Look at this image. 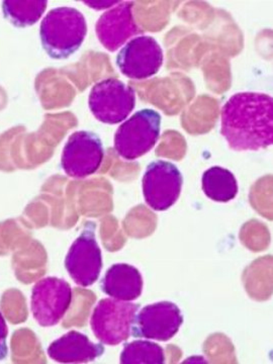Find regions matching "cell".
Wrapping results in <instances>:
<instances>
[{
  "mask_svg": "<svg viewBox=\"0 0 273 364\" xmlns=\"http://www.w3.org/2000/svg\"><path fill=\"white\" fill-rule=\"evenodd\" d=\"M105 149L97 134L78 131L69 136L63 148L61 166L72 178H85L92 176L102 166Z\"/></svg>",
  "mask_w": 273,
  "mask_h": 364,
  "instance_id": "ba28073f",
  "label": "cell"
},
{
  "mask_svg": "<svg viewBox=\"0 0 273 364\" xmlns=\"http://www.w3.org/2000/svg\"><path fill=\"white\" fill-rule=\"evenodd\" d=\"M221 133L235 151H257L273 143V100L259 92H239L223 107Z\"/></svg>",
  "mask_w": 273,
  "mask_h": 364,
  "instance_id": "6da1fadb",
  "label": "cell"
},
{
  "mask_svg": "<svg viewBox=\"0 0 273 364\" xmlns=\"http://www.w3.org/2000/svg\"><path fill=\"white\" fill-rule=\"evenodd\" d=\"M70 284L57 277H46L33 287L31 309L33 318L43 327H52L63 318L72 303Z\"/></svg>",
  "mask_w": 273,
  "mask_h": 364,
  "instance_id": "9c48e42d",
  "label": "cell"
},
{
  "mask_svg": "<svg viewBox=\"0 0 273 364\" xmlns=\"http://www.w3.org/2000/svg\"><path fill=\"white\" fill-rule=\"evenodd\" d=\"M162 117L151 109L136 112L119 127L114 135V149L119 157L134 161L156 145Z\"/></svg>",
  "mask_w": 273,
  "mask_h": 364,
  "instance_id": "3957f363",
  "label": "cell"
},
{
  "mask_svg": "<svg viewBox=\"0 0 273 364\" xmlns=\"http://www.w3.org/2000/svg\"><path fill=\"white\" fill-rule=\"evenodd\" d=\"M86 33L85 16L73 7L53 9L41 23V43L52 59L69 58L83 44Z\"/></svg>",
  "mask_w": 273,
  "mask_h": 364,
  "instance_id": "7a4b0ae2",
  "label": "cell"
},
{
  "mask_svg": "<svg viewBox=\"0 0 273 364\" xmlns=\"http://www.w3.org/2000/svg\"><path fill=\"white\" fill-rule=\"evenodd\" d=\"M143 286V277L138 268L127 263L112 265L102 282V289L105 294L124 301H133L140 298Z\"/></svg>",
  "mask_w": 273,
  "mask_h": 364,
  "instance_id": "5bb4252c",
  "label": "cell"
},
{
  "mask_svg": "<svg viewBox=\"0 0 273 364\" xmlns=\"http://www.w3.org/2000/svg\"><path fill=\"white\" fill-rule=\"evenodd\" d=\"M164 61L162 48L150 36H140L127 43L117 56V66L123 75L143 80L156 75Z\"/></svg>",
  "mask_w": 273,
  "mask_h": 364,
  "instance_id": "8fae6325",
  "label": "cell"
},
{
  "mask_svg": "<svg viewBox=\"0 0 273 364\" xmlns=\"http://www.w3.org/2000/svg\"><path fill=\"white\" fill-rule=\"evenodd\" d=\"M88 105L95 119L102 123L119 124L135 107V90L119 79H105L93 86Z\"/></svg>",
  "mask_w": 273,
  "mask_h": 364,
  "instance_id": "5b68a950",
  "label": "cell"
},
{
  "mask_svg": "<svg viewBox=\"0 0 273 364\" xmlns=\"http://www.w3.org/2000/svg\"><path fill=\"white\" fill-rule=\"evenodd\" d=\"M102 343H93L78 331L66 333L48 347V355L59 363H87L104 354Z\"/></svg>",
  "mask_w": 273,
  "mask_h": 364,
  "instance_id": "4fadbf2b",
  "label": "cell"
},
{
  "mask_svg": "<svg viewBox=\"0 0 273 364\" xmlns=\"http://www.w3.org/2000/svg\"><path fill=\"white\" fill-rule=\"evenodd\" d=\"M47 0H6L2 2L4 18L16 28H26L37 23L47 9Z\"/></svg>",
  "mask_w": 273,
  "mask_h": 364,
  "instance_id": "2e32d148",
  "label": "cell"
},
{
  "mask_svg": "<svg viewBox=\"0 0 273 364\" xmlns=\"http://www.w3.org/2000/svg\"><path fill=\"white\" fill-rule=\"evenodd\" d=\"M133 2H119L102 14L95 26L98 40L109 52L117 51L134 36L142 35L133 14Z\"/></svg>",
  "mask_w": 273,
  "mask_h": 364,
  "instance_id": "7c38bea8",
  "label": "cell"
},
{
  "mask_svg": "<svg viewBox=\"0 0 273 364\" xmlns=\"http://www.w3.org/2000/svg\"><path fill=\"white\" fill-rule=\"evenodd\" d=\"M122 364H163L165 363L164 349L160 345L138 340L124 344L121 354Z\"/></svg>",
  "mask_w": 273,
  "mask_h": 364,
  "instance_id": "e0dca14e",
  "label": "cell"
},
{
  "mask_svg": "<svg viewBox=\"0 0 273 364\" xmlns=\"http://www.w3.org/2000/svg\"><path fill=\"white\" fill-rule=\"evenodd\" d=\"M97 225L86 222L82 233L69 249L65 267L77 286L88 287L100 279L102 269V254L95 236Z\"/></svg>",
  "mask_w": 273,
  "mask_h": 364,
  "instance_id": "8992f818",
  "label": "cell"
},
{
  "mask_svg": "<svg viewBox=\"0 0 273 364\" xmlns=\"http://www.w3.org/2000/svg\"><path fill=\"white\" fill-rule=\"evenodd\" d=\"M7 336H9V328H7L6 318L0 312V360L6 358L7 353H9Z\"/></svg>",
  "mask_w": 273,
  "mask_h": 364,
  "instance_id": "ac0fdd59",
  "label": "cell"
},
{
  "mask_svg": "<svg viewBox=\"0 0 273 364\" xmlns=\"http://www.w3.org/2000/svg\"><path fill=\"white\" fill-rule=\"evenodd\" d=\"M183 177L173 163L165 160L151 162L144 173V200L152 210L164 212L178 200Z\"/></svg>",
  "mask_w": 273,
  "mask_h": 364,
  "instance_id": "52a82bcc",
  "label": "cell"
},
{
  "mask_svg": "<svg viewBox=\"0 0 273 364\" xmlns=\"http://www.w3.org/2000/svg\"><path fill=\"white\" fill-rule=\"evenodd\" d=\"M139 309V304L114 298L102 299L98 301L91 316L93 334L102 344L109 346L127 341Z\"/></svg>",
  "mask_w": 273,
  "mask_h": 364,
  "instance_id": "277c9868",
  "label": "cell"
},
{
  "mask_svg": "<svg viewBox=\"0 0 273 364\" xmlns=\"http://www.w3.org/2000/svg\"><path fill=\"white\" fill-rule=\"evenodd\" d=\"M183 324L181 309L170 301H159L146 306L136 314L132 323V335L135 338L168 341Z\"/></svg>",
  "mask_w": 273,
  "mask_h": 364,
  "instance_id": "30bf717a",
  "label": "cell"
},
{
  "mask_svg": "<svg viewBox=\"0 0 273 364\" xmlns=\"http://www.w3.org/2000/svg\"><path fill=\"white\" fill-rule=\"evenodd\" d=\"M202 188L203 193L210 200L218 203L231 202L239 191L238 182L234 174L220 166L205 170L202 177Z\"/></svg>",
  "mask_w": 273,
  "mask_h": 364,
  "instance_id": "9a60e30c",
  "label": "cell"
}]
</instances>
